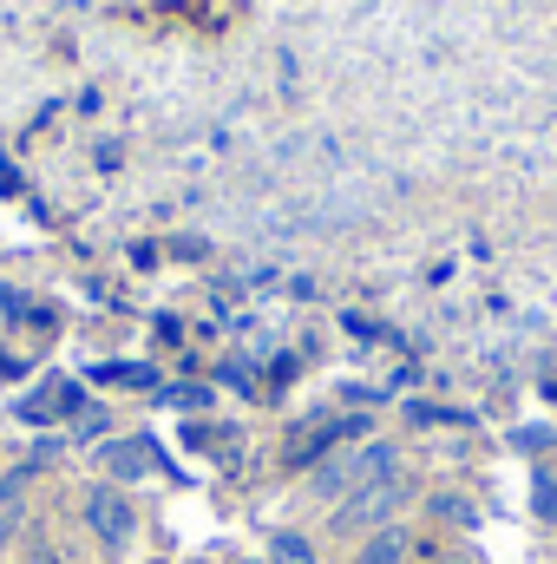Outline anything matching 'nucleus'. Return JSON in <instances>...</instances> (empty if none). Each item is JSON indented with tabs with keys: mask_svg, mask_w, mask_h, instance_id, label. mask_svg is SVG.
<instances>
[{
	"mask_svg": "<svg viewBox=\"0 0 557 564\" xmlns=\"http://www.w3.org/2000/svg\"><path fill=\"white\" fill-rule=\"evenodd\" d=\"M401 506H407V473H387V479H374V486H361V492H348V499L335 506V532H341V539H348V532H374V525H387Z\"/></svg>",
	"mask_w": 557,
	"mask_h": 564,
	"instance_id": "1",
	"label": "nucleus"
},
{
	"mask_svg": "<svg viewBox=\"0 0 557 564\" xmlns=\"http://www.w3.org/2000/svg\"><path fill=\"white\" fill-rule=\"evenodd\" d=\"M401 466V453L387 446V440H374V446H361V453H348V459H328V473H315V486L321 492H361V486H374V479H387Z\"/></svg>",
	"mask_w": 557,
	"mask_h": 564,
	"instance_id": "2",
	"label": "nucleus"
},
{
	"mask_svg": "<svg viewBox=\"0 0 557 564\" xmlns=\"http://www.w3.org/2000/svg\"><path fill=\"white\" fill-rule=\"evenodd\" d=\"M86 525H92V539L99 545H125L132 539V506H125V492H112V486H86Z\"/></svg>",
	"mask_w": 557,
	"mask_h": 564,
	"instance_id": "3",
	"label": "nucleus"
},
{
	"mask_svg": "<svg viewBox=\"0 0 557 564\" xmlns=\"http://www.w3.org/2000/svg\"><path fill=\"white\" fill-rule=\"evenodd\" d=\"M407 552H414V532H407V525H381V532L354 552V564H407Z\"/></svg>",
	"mask_w": 557,
	"mask_h": 564,
	"instance_id": "4",
	"label": "nucleus"
},
{
	"mask_svg": "<svg viewBox=\"0 0 557 564\" xmlns=\"http://www.w3.org/2000/svg\"><path fill=\"white\" fill-rule=\"evenodd\" d=\"M99 459H106V466H119L125 479H139V473H151V466H157V453H151V446H139V440H125V446H106Z\"/></svg>",
	"mask_w": 557,
	"mask_h": 564,
	"instance_id": "5",
	"label": "nucleus"
},
{
	"mask_svg": "<svg viewBox=\"0 0 557 564\" xmlns=\"http://www.w3.org/2000/svg\"><path fill=\"white\" fill-rule=\"evenodd\" d=\"M270 564H315V545L302 532H276L270 539Z\"/></svg>",
	"mask_w": 557,
	"mask_h": 564,
	"instance_id": "6",
	"label": "nucleus"
},
{
	"mask_svg": "<svg viewBox=\"0 0 557 564\" xmlns=\"http://www.w3.org/2000/svg\"><path fill=\"white\" fill-rule=\"evenodd\" d=\"M13 525H20V512H0V545L13 539Z\"/></svg>",
	"mask_w": 557,
	"mask_h": 564,
	"instance_id": "7",
	"label": "nucleus"
}]
</instances>
